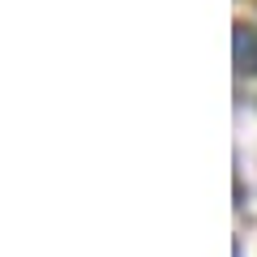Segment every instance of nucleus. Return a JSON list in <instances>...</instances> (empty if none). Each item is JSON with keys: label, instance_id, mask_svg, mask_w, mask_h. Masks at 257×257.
Here are the masks:
<instances>
[{"label": "nucleus", "instance_id": "nucleus-1", "mask_svg": "<svg viewBox=\"0 0 257 257\" xmlns=\"http://www.w3.org/2000/svg\"><path fill=\"white\" fill-rule=\"evenodd\" d=\"M236 60L240 69H257V30H236Z\"/></svg>", "mask_w": 257, "mask_h": 257}]
</instances>
